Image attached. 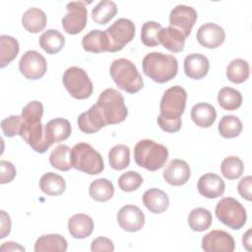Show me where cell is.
I'll use <instances>...</instances> for the list:
<instances>
[{"label":"cell","instance_id":"cell-1","mask_svg":"<svg viewBox=\"0 0 252 252\" xmlns=\"http://www.w3.org/2000/svg\"><path fill=\"white\" fill-rule=\"evenodd\" d=\"M187 93L180 86L167 89L160 99L158 116V124L161 130L167 133H175L181 128V115L186 106Z\"/></svg>","mask_w":252,"mask_h":252},{"label":"cell","instance_id":"cell-2","mask_svg":"<svg viewBox=\"0 0 252 252\" xmlns=\"http://www.w3.org/2000/svg\"><path fill=\"white\" fill-rule=\"evenodd\" d=\"M144 74L156 83L163 84L172 80L178 72V61L170 54L151 52L142 61Z\"/></svg>","mask_w":252,"mask_h":252},{"label":"cell","instance_id":"cell-3","mask_svg":"<svg viewBox=\"0 0 252 252\" xmlns=\"http://www.w3.org/2000/svg\"><path fill=\"white\" fill-rule=\"evenodd\" d=\"M168 158L165 146L150 139L139 141L134 148V159L137 165L150 171L161 168Z\"/></svg>","mask_w":252,"mask_h":252},{"label":"cell","instance_id":"cell-4","mask_svg":"<svg viewBox=\"0 0 252 252\" xmlns=\"http://www.w3.org/2000/svg\"><path fill=\"white\" fill-rule=\"evenodd\" d=\"M109 73L117 87L129 94H136L144 87V81L134 63L126 58L115 59Z\"/></svg>","mask_w":252,"mask_h":252},{"label":"cell","instance_id":"cell-5","mask_svg":"<svg viewBox=\"0 0 252 252\" xmlns=\"http://www.w3.org/2000/svg\"><path fill=\"white\" fill-rule=\"evenodd\" d=\"M95 104L100 110L106 125L118 124L124 121L128 115L124 97L115 89L109 88L100 93Z\"/></svg>","mask_w":252,"mask_h":252},{"label":"cell","instance_id":"cell-6","mask_svg":"<svg viewBox=\"0 0 252 252\" xmlns=\"http://www.w3.org/2000/svg\"><path fill=\"white\" fill-rule=\"evenodd\" d=\"M72 167L90 175L100 173L104 168L101 155L88 143L76 144L70 152Z\"/></svg>","mask_w":252,"mask_h":252},{"label":"cell","instance_id":"cell-7","mask_svg":"<svg viewBox=\"0 0 252 252\" xmlns=\"http://www.w3.org/2000/svg\"><path fill=\"white\" fill-rule=\"evenodd\" d=\"M216 217L220 221L231 229H240L246 222L245 208L234 198L225 197L218 202Z\"/></svg>","mask_w":252,"mask_h":252},{"label":"cell","instance_id":"cell-8","mask_svg":"<svg viewBox=\"0 0 252 252\" xmlns=\"http://www.w3.org/2000/svg\"><path fill=\"white\" fill-rule=\"evenodd\" d=\"M62 81L67 92L76 99L89 98L93 94V83L87 72L80 67L68 68L63 74Z\"/></svg>","mask_w":252,"mask_h":252},{"label":"cell","instance_id":"cell-9","mask_svg":"<svg viewBox=\"0 0 252 252\" xmlns=\"http://www.w3.org/2000/svg\"><path fill=\"white\" fill-rule=\"evenodd\" d=\"M104 32L108 40V52H116L132 41L135 36V26L131 20L120 18Z\"/></svg>","mask_w":252,"mask_h":252},{"label":"cell","instance_id":"cell-10","mask_svg":"<svg viewBox=\"0 0 252 252\" xmlns=\"http://www.w3.org/2000/svg\"><path fill=\"white\" fill-rule=\"evenodd\" d=\"M67 14L62 18V27L69 34L81 32L87 26L88 11L83 1H72L66 5Z\"/></svg>","mask_w":252,"mask_h":252},{"label":"cell","instance_id":"cell-11","mask_svg":"<svg viewBox=\"0 0 252 252\" xmlns=\"http://www.w3.org/2000/svg\"><path fill=\"white\" fill-rule=\"evenodd\" d=\"M47 63L45 58L35 50H28L19 62L21 74L29 80H37L45 75Z\"/></svg>","mask_w":252,"mask_h":252},{"label":"cell","instance_id":"cell-12","mask_svg":"<svg viewBox=\"0 0 252 252\" xmlns=\"http://www.w3.org/2000/svg\"><path fill=\"white\" fill-rule=\"evenodd\" d=\"M197 21V12L193 7L186 5L175 6L169 15V27H172L183 33L185 37L189 36L192 28Z\"/></svg>","mask_w":252,"mask_h":252},{"label":"cell","instance_id":"cell-13","mask_svg":"<svg viewBox=\"0 0 252 252\" xmlns=\"http://www.w3.org/2000/svg\"><path fill=\"white\" fill-rule=\"evenodd\" d=\"M201 245L202 249L206 252H232L235 242L228 232L214 229L203 236Z\"/></svg>","mask_w":252,"mask_h":252},{"label":"cell","instance_id":"cell-14","mask_svg":"<svg viewBox=\"0 0 252 252\" xmlns=\"http://www.w3.org/2000/svg\"><path fill=\"white\" fill-rule=\"evenodd\" d=\"M20 136L37 153H45L50 147L45 138L44 126L41 122L34 124H25L23 122Z\"/></svg>","mask_w":252,"mask_h":252},{"label":"cell","instance_id":"cell-15","mask_svg":"<svg viewBox=\"0 0 252 252\" xmlns=\"http://www.w3.org/2000/svg\"><path fill=\"white\" fill-rule=\"evenodd\" d=\"M117 222L122 229L135 232L144 226L145 215L139 207L135 205H125L117 214Z\"/></svg>","mask_w":252,"mask_h":252},{"label":"cell","instance_id":"cell-16","mask_svg":"<svg viewBox=\"0 0 252 252\" xmlns=\"http://www.w3.org/2000/svg\"><path fill=\"white\" fill-rule=\"evenodd\" d=\"M196 38L202 46L214 49L223 43L225 32L220 26L215 23H207L198 29Z\"/></svg>","mask_w":252,"mask_h":252},{"label":"cell","instance_id":"cell-17","mask_svg":"<svg viewBox=\"0 0 252 252\" xmlns=\"http://www.w3.org/2000/svg\"><path fill=\"white\" fill-rule=\"evenodd\" d=\"M191 175L188 163L179 158L170 160L163 170V179L172 186H181L185 184Z\"/></svg>","mask_w":252,"mask_h":252},{"label":"cell","instance_id":"cell-18","mask_svg":"<svg viewBox=\"0 0 252 252\" xmlns=\"http://www.w3.org/2000/svg\"><path fill=\"white\" fill-rule=\"evenodd\" d=\"M197 189L205 198L215 199L224 193L225 184L218 174L209 172L203 174L199 178L197 182Z\"/></svg>","mask_w":252,"mask_h":252},{"label":"cell","instance_id":"cell-19","mask_svg":"<svg viewBox=\"0 0 252 252\" xmlns=\"http://www.w3.org/2000/svg\"><path fill=\"white\" fill-rule=\"evenodd\" d=\"M77 122L79 129L86 134L95 133L106 126V122L96 104L92 105L89 110L81 113Z\"/></svg>","mask_w":252,"mask_h":252},{"label":"cell","instance_id":"cell-20","mask_svg":"<svg viewBox=\"0 0 252 252\" xmlns=\"http://www.w3.org/2000/svg\"><path fill=\"white\" fill-rule=\"evenodd\" d=\"M210 69L208 58L201 53H191L184 59V73L193 80L204 78Z\"/></svg>","mask_w":252,"mask_h":252},{"label":"cell","instance_id":"cell-21","mask_svg":"<svg viewBox=\"0 0 252 252\" xmlns=\"http://www.w3.org/2000/svg\"><path fill=\"white\" fill-rule=\"evenodd\" d=\"M45 138L49 145L62 142L71 134V124L65 118H54L44 125Z\"/></svg>","mask_w":252,"mask_h":252},{"label":"cell","instance_id":"cell-22","mask_svg":"<svg viewBox=\"0 0 252 252\" xmlns=\"http://www.w3.org/2000/svg\"><path fill=\"white\" fill-rule=\"evenodd\" d=\"M143 204L153 214H161L169 206V199L165 192L158 188L148 189L143 194Z\"/></svg>","mask_w":252,"mask_h":252},{"label":"cell","instance_id":"cell-23","mask_svg":"<svg viewBox=\"0 0 252 252\" xmlns=\"http://www.w3.org/2000/svg\"><path fill=\"white\" fill-rule=\"evenodd\" d=\"M68 230L76 239L86 238L94 230V220L86 214H76L68 220Z\"/></svg>","mask_w":252,"mask_h":252},{"label":"cell","instance_id":"cell-24","mask_svg":"<svg viewBox=\"0 0 252 252\" xmlns=\"http://www.w3.org/2000/svg\"><path fill=\"white\" fill-rule=\"evenodd\" d=\"M158 37L159 43H161L167 50L171 52L177 53L184 49L186 37L181 32L172 27L161 28Z\"/></svg>","mask_w":252,"mask_h":252},{"label":"cell","instance_id":"cell-25","mask_svg":"<svg viewBox=\"0 0 252 252\" xmlns=\"http://www.w3.org/2000/svg\"><path fill=\"white\" fill-rule=\"evenodd\" d=\"M191 118L197 126L201 128H209L216 121L217 111L212 104L200 102L192 107Z\"/></svg>","mask_w":252,"mask_h":252},{"label":"cell","instance_id":"cell-26","mask_svg":"<svg viewBox=\"0 0 252 252\" xmlns=\"http://www.w3.org/2000/svg\"><path fill=\"white\" fill-rule=\"evenodd\" d=\"M68 248L67 240L60 234H44L39 236L34 244L35 252H49L59 251L65 252Z\"/></svg>","mask_w":252,"mask_h":252},{"label":"cell","instance_id":"cell-27","mask_svg":"<svg viewBox=\"0 0 252 252\" xmlns=\"http://www.w3.org/2000/svg\"><path fill=\"white\" fill-rule=\"evenodd\" d=\"M84 50L94 53L108 51V40L104 31L93 30L88 32L82 39Z\"/></svg>","mask_w":252,"mask_h":252},{"label":"cell","instance_id":"cell-28","mask_svg":"<svg viewBox=\"0 0 252 252\" xmlns=\"http://www.w3.org/2000/svg\"><path fill=\"white\" fill-rule=\"evenodd\" d=\"M46 15L39 8H30L28 9L22 17L23 27L32 33H37L41 32L46 26Z\"/></svg>","mask_w":252,"mask_h":252},{"label":"cell","instance_id":"cell-29","mask_svg":"<svg viewBox=\"0 0 252 252\" xmlns=\"http://www.w3.org/2000/svg\"><path fill=\"white\" fill-rule=\"evenodd\" d=\"M39 188L48 196H59L66 189L64 178L54 172L44 173L39 179Z\"/></svg>","mask_w":252,"mask_h":252},{"label":"cell","instance_id":"cell-30","mask_svg":"<svg viewBox=\"0 0 252 252\" xmlns=\"http://www.w3.org/2000/svg\"><path fill=\"white\" fill-rule=\"evenodd\" d=\"M39 46L48 54L58 53L65 44L64 35L57 30H47L44 32L38 39Z\"/></svg>","mask_w":252,"mask_h":252},{"label":"cell","instance_id":"cell-31","mask_svg":"<svg viewBox=\"0 0 252 252\" xmlns=\"http://www.w3.org/2000/svg\"><path fill=\"white\" fill-rule=\"evenodd\" d=\"M20 46L18 40L10 35L0 36V67L4 68L11 63L18 55Z\"/></svg>","mask_w":252,"mask_h":252},{"label":"cell","instance_id":"cell-32","mask_svg":"<svg viewBox=\"0 0 252 252\" xmlns=\"http://www.w3.org/2000/svg\"><path fill=\"white\" fill-rule=\"evenodd\" d=\"M89 194L94 201L106 202L113 197L114 186L110 180L106 178H98L91 183Z\"/></svg>","mask_w":252,"mask_h":252},{"label":"cell","instance_id":"cell-33","mask_svg":"<svg viewBox=\"0 0 252 252\" xmlns=\"http://www.w3.org/2000/svg\"><path fill=\"white\" fill-rule=\"evenodd\" d=\"M117 13V6L113 1L102 0L92 10V19L95 24H107Z\"/></svg>","mask_w":252,"mask_h":252},{"label":"cell","instance_id":"cell-34","mask_svg":"<svg viewBox=\"0 0 252 252\" xmlns=\"http://www.w3.org/2000/svg\"><path fill=\"white\" fill-rule=\"evenodd\" d=\"M71 149L67 145H58L53 149L49 155V162L52 167L61 170L68 171L72 167L70 158Z\"/></svg>","mask_w":252,"mask_h":252},{"label":"cell","instance_id":"cell-35","mask_svg":"<svg viewBox=\"0 0 252 252\" xmlns=\"http://www.w3.org/2000/svg\"><path fill=\"white\" fill-rule=\"evenodd\" d=\"M212 214L205 208H196L188 216V224L193 231L207 230L212 224Z\"/></svg>","mask_w":252,"mask_h":252},{"label":"cell","instance_id":"cell-36","mask_svg":"<svg viewBox=\"0 0 252 252\" xmlns=\"http://www.w3.org/2000/svg\"><path fill=\"white\" fill-rule=\"evenodd\" d=\"M249 64L241 58L233 59L226 67V77L234 84H241L249 77Z\"/></svg>","mask_w":252,"mask_h":252},{"label":"cell","instance_id":"cell-37","mask_svg":"<svg viewBox=\"0 0 252 252\" xmlns=\"http://www.w3.org/2000/svg\"><path fill=\"white\" fill-rule=\"evenodd\" d=\"M108 161L111 168L122 170L130 163V149L123 144L114 146L108 153Z\"/></svg>","mask_w":252,"mask_h":252},{"label":"cell","instance_id":"cell-38","mask_svg":"<svg viewBox=\"0 0 252 252\" xmlns=\"http://www.w3.org/2000/svg\"><path fill=\"white\" fill-rule=\"evenodd\" d=\"M218 102L225 110H235L242 104L241 93L229 87L221 88L218 94Z\"/></svg>","mask_w":252,"mask_h":252},{"label":"cell","instance_id":"cell-39","mask_svg":"<svg viewBox=\"0 0 252 252\" xmlns=\"http://www.w3.org/2000/svg\"><path fill=\"white\" fill-rule=\"evenodd\" d=\"M218 129L221 137L226 139L235 138L242 131V122L235 115H224L220 119Z\"/></svg>","mask_w":252,"mask_h":252},{"label":"cell","instance_id":"cell-40","mask_svg":"<svg viewBox=\"0 0 252 252\" xmlns=\"http://www.w3.org/2000/svg\"><path fill=\"white\" fill-rule=\"evenodd\" d=\"M220 171L223 177L228 180H234L239 178L243 171L244 165L242 160L234 156L225 158L220 163Z\"/></svg>","mask_w":252,"mask_h":252},{"label":"cell","instance_id":"cell-41","mask_svg":"<svg viewBox=\"0 0 252 252\" xmlns=\"http://www.w3.org/2000/svg\"><path fill=\"white\" fill-rule=\"evenodd\" d=\"M161 30V25L154 21H148L143 24L141 29V40L146 46L154 47L159 44L158 32Z\"/></svg>","mask_w":252,"mask_h":252},{"label":"cell","instance_id":"cell-42","mask_svg":"<svg viewBox=\"0 0 252 252\" xmlns=\"http://www.w3.org/2000/svg\"><path fill=\"white\" fill-rule=\"evenodd\" d=\"M43 114V105L37 100L30 101L22 109V119L25 124H34L41 120Z\"/></svg>","mask_w":252,"mask_h":252},{"label":"cell","instance_id":"cell-43","mask_svg":"<svg viewBox=\"0 0 252 252\" xmlns=\"http://www.w3.org/2000/svg\"><path fill=\"white\" fill-rule=\"evenodd\" d=\"M118 186L124 192L137 190L143 183V177L137 171H126L118 178Z\"/></svg>","mask_w":252,"mask_h":252},{"label":"cell","instance_id":"cell-44","mask_svg":"<svg viewBox=\"0 0 252 252\" xmlns=\"http://www.w3.org/2000/svg\"><path fill=\"white\" fill-rule=\"evenodd\" d=\"M22 125L23 119L21 115H10L1 121V129L6 137L20 135Z\"/></svg>","mask_w":252,"mask_h":252},{"label":"cell","instance_id":"cell-45","mask_svg":"<svg viewBox=\"0 0 252 252\" xmlns=\"http://www.w3.org/2000/svg\"><path fill=\"white\" fill-rule=\"evenodd\" d=\"M17 170L15 165L8 160L0 161V183L5 184L13 181L16 177Z\"/></svg>","mask_w":252,"mask_h":252},{"label":"cell","instance_id":"cell-46","mask_svg":"<svg viewBox=\"0 0 252 252\" xmlns=\"http://www.w3.org/2000/svg\"><path fill=\"white\" fill-rule=\"evenodd\" d=\"M252 177L250 175L243 177L237 185L238 194L245 200L251 201L252 200Z\"/></svg>","mask_w":252,"mask_h":252},{"label":"cell","instance_id":"cell-47","mask_svg":"<svg viewBox=\"0 0 252 252\" xmlns=\"http://www.w3.org/2000/svg\"><path fill=\"white\" fill-rule=\"evenodd\" d=\"M91 250L93 252H97V251H113L114 250V244L112 240L109 238L99 236L95 239L93 240L91 244Z\"/></svg>","mask_w":252,"mask_h":252},{"label":"cell","instance_id":"cell-48","mask_svg":"<svg viewBox=\"0 0 252 252\" xmlns=\"http://www.w3.org/2000/svg\"><path fill=\"white\" fill-rule=\"evenodd\" d=\"M0 215H1L0 238H4V237H6L10 233L12 223H11V219H10L9 215H7V213L5 211H1Z\"/></svg>","mask_w":252,"mask_h":252},{"label":"cell","instance_id":"cell-49","mask_svg":"<svg viewBox=\"0 0 252 252\" xmlns=\"http://www.w3.org/2000/svg\"><path fill=\"white\" fill-rule=\"evenodd\" d=\"M0 250L2 252H6V251H25V248L23 246H21L19 243L13 242V241H8L5 242L1 245Z\"/></svg>","mask_w":252,"mask_h":252},{"label":"cell","instance_id":"cell-50","mask_svg":"<svg viewBox=\"0 0 252 252\" xmlns=\"http://www.w3.org/2000/svg\"><path fill=\"white\" fill-rule=\"evenodd\" d=\"M251 229L249 228L246 233L243 234V237H242V243H243V246L247 249V250H250V245H251Z\"/></svg>","mask_w":252,"mask_h":252}]
</instances>
